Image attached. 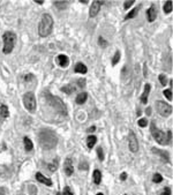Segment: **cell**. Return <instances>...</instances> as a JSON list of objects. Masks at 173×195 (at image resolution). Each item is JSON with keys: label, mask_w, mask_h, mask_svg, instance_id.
<instances>
[{"label": "cell", "mask_w": 173, "mask_h": 195, "mask_svg": "<svg viewBox=\"0 0 173 195\" xmlns=\"http://www.w3.org/2000/svg\"><path fill=\"white\" fill-rule=\"evenodd\" d=\"M58 143V139L57 135L50 131V129H44L39 133V144L43 149L45 150H50V149H53V148L57 146Z\"/></svg>", "instance_id": "6da1fadb"}, {"label": "cell", "mask_w": 173, "mask_h": 195, "mask_svg": "<svg viewBox=\"0 0 173 195\" xmlns=\"http://www.w3.org/2000/svg\"><path fill=\"white\" fill-rule=\"evenodd\" d=\"M53 29V17L50 14H44L38 24V34L41 37H47Z\"/></svg>", "instance_id": "7a4b0ae2"}, {"label": "cell", "mask_w": 173, "mask_h": 195, "mask_svg": "<svg viewBox=\"0 0 173 195\" xmlns=\"http://www.w3.org/2000/svg\"><path fill=\"white\" fill-rule=\"evenodd\" d=\"M2 38H4V49H2V51L6 54H9L13 51L14 45H15L16 35L13 31H6L4 34Z\"/></svg>", "instance_id": "3957f363"}, {"label": "cell", "mask_w": 173, "mask_h": 195, "mask_svg": "<svg viewBox=\"0 0 173 195\" xmlns=\"http://www.w3.org/2000/svg\"><path fill=\"white\" fill-rule=\"evenodd\" d=\"M155 109L158 112V114L162 117H168L171 116V113H172V106L168 104V103H165V102H162V100L156 102Z\"/></svg>", "instance_id": "277c9868"}, {"label": "cell", "mask_w": 173, "mask_h": 195, "mask_svg": "<svg viewBox=\"0 0 173 195\" xmlns=\"http://www.w3.org/2000/svg\"><path fill=\"white\" fill-rule=\"evenodd\" d=\"M23 104L26 106V109L29 112H35L36 110V97L34 95V92L29 91L24 94L23 96Z\"/></svg>", "instance_id": "5b68a950"}, {"label": "cell", "mask_w": 173, "mask_h": 195, "mask_svg": "<svg viewBox=\"0 0 173 195\" xmlns=\"http://www.w3.org/2000/svg\"><path fill=\"white\" fill-rule=\"evenodd\" d=\"M151 134H152V136H153V139H155L159 144H168L166 135H165L160 129H158L153 122L151 124Z\"/></svg>", "instance_id": "8992f818"}, {"label": "cell", "mask_w": 173, "mask_h": 195, "mask_svg": "<svg viewBox=\"0 0 173 195\" xmlns=\"http://www.w3.org/2000/svg\"><path fill=\"white\" fill-rule=\"evenodd\" d=\"M128 147H129V150L132 153H136L139 150V142H137L135 134L133 132H131L129 135H128Z\"/></svg>", "instance_id": "52a82bcc"}, {"label": "cell", "mask_w": 173, "mask_h": 195, "mask_svg": "<svg viewBox=\"0 0 173 195\" xmlns=\"http://www.w3.org/2000/svg\"><path fill=\"white\" fill-rule=\"evenodd\" d=\"M102 4H104V1H92V4L90 6V11H89L90 17H95V16L99 13Z\"/></svg>", "instance_id": "ba28073f"}, {"label": "cell", "mask_w": 173, "mask_h": 195, "mask_svg": "<svg viewBox=\"0 0 173 195\" xmlns=\"http://www.w3.org/2000/svg\"><path fill=\"white\" fill-rule=\"evenodd\" d=\"M65 173L68 177H70L74 173V168L73 165H72V159L70 158H67L66 162H65Z\"/></svg>", "instance_id": "9c48e42d"}, {"label": "cell", "mask_w": 173, "mask_h": 195, "mask_svg": "<svg viewBox=\"0 0 173 195\" xmlns=\"http://www.w3.org/2000/svg\"><path fill=\"white\" fill-rule=\"evenodd\" d=\"M147 16H148V21L153 22L157 17V11L155 8V6H151L149 9L147 11Z\"/></svg>", "instance_id": "30bf717a"}, {"label": "cell", "mask_w": 173, "mask_h": 195, "mask_svg": "<svg viewBox=\"0 0 173 195\" xmlns=\"http://www.w3.org/2000/svg\"><path fill=\"white\" fill-rule=\"evenodd\" d=\"M36 179L39 181V182H42V184L46 185V186H52V181L49 179V178H46L45 175H43L42 173H36Z\"/></svg>", "instance_id": "8fae6325"}, {"label": "cell", "mask_w": 173, "mask_h": 195, "mask_svg": "<svg viewBox=\"0 0 173 195\" xmlns=\"http://www.w3.org/2000/svg\"><path fill=\"white\" fill-rule=\"evenodd\" d=\"M150 89H151L150 85H149V83H146V85H144V90H143V94L141 95V102L142 103H144V104L148 102V96H149Z\"/></svg>", "instance_id": "7c38bea8"}, {"label": "cell", "mask_w": 173, "mask_h": 195, "mask_svg": "<svg viewBox=\"0 0 173 195\" xmlns=\"http://www.w3.org/2000/svg\"><path fill=\"white\" fill-rule=\"evenodd\" d=\"M58 63H59V65H60L61 67H67V65H68L69 63L68 57L65 56V54H59V56H58Z\"/></svg>", "instance_id": "4fadbf2b"}, {"label": "cell", "mask_w": 173, "mask_h": 195, "mask_svg": "<svg viewBox=\"0 0 173 195\" xmlns=\"http://www.w3.org/2000/svg\"><path fill=\"white\" fill-rule=\"evenodd\" d=\"M74 70L76 72V73H80V74H85L88 72V68H87V66L82 63H76V66H75V68Z\"/></svg>", "instance_id": "5bb4252c"}, {"label": "cell", "mask_w": 173, "mask_h": 195, "mask_svg": "<svg viewBox=\"0 0 173 195\" xmlns=\"http://www.w3.org/2000/svg\"><path fill=\"white\" fill-rule=\"evenodd\" d=\"M140 8H141V5L136 6L135 8H133L128 14L126 15V17H125V20H131V19H133V17H135V16L137 15V13H139V11H140Z\"/></svg>", "instance_id": "9a60e30c"}, {"label": "cell", "mask_w": 173, "mask_h": 195, "mask_svg": "<svg viewBox=\"0 0 173 195\" xmlns=\"http://www.w3.org/2000/svg\"><path fill=\"white\" fill-rule=\"evenodd\" d=\"M8 116H9V110H8V107L6 105H0V117L4 118V119H6V118H8Z\"/></svg>", "instance_id": "2e32d148"}, {"label": "cell", "mask_w": 173, "mask_h": 195, "mask_svg": "<svg viewBox=\"0 0 173 195\" xmlns=\"http://www.w3.org/2000/svg\"><path fill=\"white\" fill-rule=\"evenodd\" d=\"M87 98H88V94H87V92H81V94H79L77 97H76V103H77V104H84Z\"/></svg>", "instance_id": "e0dca14e"}, {"label": "cell", "mask_w": 173, "mask_h": 195, "mask_svg": "<svg viewBox=\"0 0 173 195\" xmlns=\"http://www.w3.org/2000/svg\"><path fill=\"white\" fill-rule=\"evenodd\" d=\"M23 143H24V149L27 151H31L32 148H34V144H32L31 140L29 137H24L23 139Z\"/></svg>", "instance_id": "ac0fdd59"}, {"label": "cell", "mask_w": 173, "mask_h": 195, "mask_svg": "<svg viewBox=\"0 0 173 195\" xmlns=\"http://www.w3.org/2000/svg\"><path fill=\"white\" fill-rule=\"evenodd\" d=\"M94 181L96 185H99L102 181V173L99 170H95L94 171Z\"/></svg>", "instance_id": "d6986e66"}, {"label": "cell", "mask_w": 173, "mask_h": 195, "mask_svg": "<svg viewBox=\"0 0 173 195\" xmlns=\"http://www.w3.org/2000/svg\"><path fill=\"white\" fill-rule=\"evenodd\" d=\"M152 151H153V153H158V155H160L162 157H164V159H165L166 162H168V158H170V157H168V153H166V151H162V150H158L157 148H153V149H152Z\"/></svg>", "instance_id": "ffe728a7"}, {"label": "cell", "mask_w": 173, "mask_h": 195, "mask_svg": "<svg viewBox=\"0 0 173 195\" xmlns=\"http://www.w3.org/2000/svg\"><path fill=\"white\" fill-rule=\"evenodd\" d=\"M61 91L66 92V94H72V92L75 91V87H74L73 85H67L61 88Z\"/></svg>", "instance_id": "44dd1931"}, {"label": "cell", "mask_w": 173, "mask_h": 195, "mask_svg": "<svg viewBox=\"0 0 173 195\" xmlns=\"http://www.w3.org/2000/svg\"><path fill=\"white\" fill-rule=\"evenodd\" d=\"M172 8H173V2L172 1H166L165 2V5H164V12L168 14V13H171L172 12Z\"/></svg>", "instance_id": "7402d4cb"}, {"label": "cell", "mask_w": 173, "mask_h": 195, "mask_svg": "<svg viewBox=\"0 0 173 195\" xmlns=\"http://www.w3.org/2000/svg\"><path fill=\"white\" fill-rule=\"evenodd\" d=\"M96 142H97V137L94 136V135H92V136H89L88 137V148L91 149V148L96 144Z\"/></svg>", "instance_id": "603a6c76"}, {"label": "cell", "mask_w": 173, "mask_h": 195, "mask_svg": "<svg viewBox=\"0 0 173 195\" xmlns=\"http://www.w3.org/2000/svg\"><path fill=\"white\" fill-rule=\"evenodd\" d=\"M119 60H120V52L117 51V52L114 53V56H113V58H112V65L115 66L117 63H119Z\"/></svg>", "instance_id": "cb8c5ba5"}, {"label": "cell", "mask_w": 173, "mask_h": 195, "mask_svg": "<svg viewBox=\"0 0 173 195\" xmlns=\"http://www.w3.org/2000/svg\"><path fill=\"white\" fill-rule=\"evenodd\" d=\"M54 5L57 6L59 9H63V8H66V7H67L68 2H67V1H61V2H60V1H56V2H54Z\"/></svg>", "instance_id": "d4e9b609"}, {"label": "cell", "mask_w": 173, "mask_h": 195, "mask_svg": "<svg viewBox=\"0 0 173 195\" xmlns=\"http://www.w3.org/2000/svg\"><path fill=\"white\" fill-rule=\"evenodd\" d=\"M152 180H153V182H156V184H159V182H162L163 177L159 173H155V174H153V177H152Z\"/></svg>", "instance_id": "484cf974"}, {"label": "cell", "mask_w": 173, "mask_h": 195, "mask_svg": "<svg viewBox=\"0 0 173 195\" xmlns=\"http://www.w3.org/2000/svg\"><path fill=\"white\" fill-rule=\"evenodd\" d=\"M47 166H49V170H50L51 172H54V171L57 170V168H58V161H57V159H56V161H54L53 163L49 164Z\"/></svg>", "instance_id": "4316f807"}, {"label": "cell", "mask_w": 173, "mask_h": 195, "mask_svg": "<svg viewBox=\"0 0 173 195\" xmlns=\"http://www.w3.org/2000/svg\"><path fill=\"white\" fill-rule=\"evenodd\" d=\"M98 44L100 45V48H106L107 46V41H105L103 37L98 38Z\"/></svg>", "instance_id": "83f0119b"}, {"label": "cell", "mask_w": 173, "mask_h": 195, "mask_svg": "<svg viewBox=\"0 0 173 195\" xmlns=\"http://www.w3.org/2000/svg\"><path fill=\"white\" fill-rule=\"evenodd\" d=\"M159 82L162 83V85H166V83H168V79H166V76L164 74L159 75Z\"/></svg>", "instance_id": "f1b7e54d"}, {"label": "cell", "mask_w": 173, "mask_h": 195, "mask_svg": "<svg viewBox=\"0 0 173 195\" xmlns=\"http://www.w3.org/2000/svg\"><path fill=\"white\" fill-rule=\"evenodd\" d=\"M164 95H165V97H166L168 100H172V90H170V89L164 90Z\"/></svg>", "instance_id": "f546056e"}, {"label": "cell", "mask_w": 173, "mask_h": 195, "mask_svg": "<svg viewBox=\"0 0 173 195\" xmlns=\"http://www.w3.org/2000/svg\"><path fill=\"white\" fill-rule=\"evenodd\" d=\"M97 155H98L99 161H104V153H103V149H102L100 147L97 149Z\"/></svg>", "instance_id": "4dcf8cb0"}, {"label": "cell", "mask_w": 173, "mask_h": 195, "mask_svg": "<svg viewBox=\"0 0 173 195\" xmlns=\"http://www.w3.org/2000/svg\"><path fill=\"white\" fill-rule=\"evenodd\" d=\"M137 124H139V126H140V127H146L148 125V120H147V119H144V118H142V119H140V120H139V122H137Z\"/></svg>", "instance_id": "1f68e13d"}, {"label": "cell", "mask_w": 173, "mask_h": 195, "mask_svg": "<svg viewBox=\"0 0 173 195\" xmlns=\"http://www.w3.org/2000/svg\"><path fill=\"white\" fill-rule=\"evenodd\" d=\"M0 195H9V192L5 187H0Z\"/></svg>", "instance_id": "d6a6232c"}, {"label": "cell", "mask_w": 173, "mask_h": 195, "mask_svg": "<svg viewBox=\"0 0 173 195\" xmlns=\"http://www.w3.org/2000/svg\"><path fill=\"white\" fill-rule=\"evenodd\" d=\"M133 4H134V0H129V1L125 2V4H124V7H125V9H128V8H129V7H131Z\"/></svg>", "instance_id": "836d02e7"}, {"label": "cell", "mask_w": 173, "mask_h": 195, "mask_svg": "<svg viewBox=\"0 0 173 195\" xmlns=\"http://www.w3.org/2000/svg\"><path fill=\"white\" fill-rule=\"evenodd\" d=\"M160 195H171V190H170L168 187H165Z\"/></svg>", "instance_id": "e575fe53"}, {"label": "cell", "mask_w": 173, "mask_h": 195, "mask_svg": "<svg viewBox=\"0 0 173 195\" xmlns=\"http://www.w3.org/2000/svg\"><path fill=\"white\" fill-rule=\"evenodd\" d=\"M79 166H80V169H81V170H87L88 168H89V165L85 163V162H83V163H80Z\"/></svg>", "instance_id": "d590c367"}, {"label": "cell", "mask_w": 173, "mask_h": 195, "mask_svg": "<svg viewBox=\"0 0 173 195\" xmlns=\"http://www.w3.org/2000/svg\"><path fill=\"white\" fill-rule=\"evenodd\" d=\"M63 195H73V193L70 192V190H69L68 187H66V188L63 190Z\"/></svg>", "instance_id": "8d00e7d4"}, {"label": "cell", "mask_w": 173, "mask_h": 195, "mask_svg": "<svg viewBox=\"0 0 173 195\" xmlns=\"http://www.w3.org/2000/svg\"><path fill=\"white\" fill-rule=\"evenodd\" d=\"M77 83H79V87H81V88H84L85 87V80L81 79L77 81Z\"/></svg>", "instance_id": "74e56055"}, {"label": "cell", "mask_w": 173, "mask_h": 195, "mask_svg": "<svg viewBox=\"0 0 173 195\" xmlns=\"http://www.w3.org/2000/svg\"><path fill=\"white\" fill-rule=\"evenodd\" d=\"M166 140H168V144L171 142V140H172V132H171V131H168V136H166Z\"/></svg>", "instance_id": "f35d334b"}, {"label": "cell", "mask_w": 173, "mask_h": 195, "mask_svg": "<svg viewBox=\"0 0 173 195\" xmlns=\"http://www.w3.org/2000/svg\"><path fill=\"white\" fill-rule=\"evenodd\" d=\"M126 178H127V173H121V175H120V179L121 180H126Z\"/></svg>", "instance_id": "ab89813d"}, {"label": "cell", "mask_w": 173, "mask_h": 195, "mask_svg": "<svg viewBox=\"0 0 173 195\" xmlns=\"http://www.w3.org/2000/svg\"><path fill=\"white\" fill-rule=\"evenodd\" d=\"M95 129H96V127H95V126H92V127H90L89 129H88V132L92 133V132H95Z\"/></svg>", "instance_id": "60d3db41"}, {"label": "cell", "mask_w": 173, "mask_h": 195, "mask_svg": "<svg viewBox=\"0 0 173 195\" xmlns=\"http://www.w3.org/2000/svg\"><path fill=\"white\" fill-rule=\"evenodd\" d=\"M35 1H36L37 4H39V5H42L43 2H44V1H43V0H35Z\"/></svg>", "instance_id": "b9f144b4"}, {"label": "cell", "mask_w": 173, "mask_h": 195, "mask_svg": "<svg viewBox=\"0 0 173 195\" xmlns=\"http://www.w3.org/2000/svg\"><path fill=\"white\" fill-rule=\"evenodd\" d=\"M150 113H151V110H150V109H148V110H147V114H150Z\"/></svg>", "instance_id": "7bdbcfd3"}, {"label": "cell", "mask_w": 173, "mask_h": 195, "mask_svg": "<svg viewBox=\"0 0 173 195\" xmlns=\"http://www.w3.org/2000/svg\"><path fill=\"white\" fill-rule=\"evenodd\" d=\"M97 195H104V194H102V193H98V194H97Z\"/></svg>", "instance_id": "ee69618b"}, {"label": "cell", "mask_w": 173, "mask_h": 195, "mask_svg": "<svg viewBox=\"0 0 173 195\" xmlns=\"http://www.w3.org/2000/svg\"><path fill=\"white\" fill-rule=\"evenodd\" d=\"M57 195H61V194H60V193H57Z\"/></svg>", "instance_id": "f6af8a7d"}]
</instances>
